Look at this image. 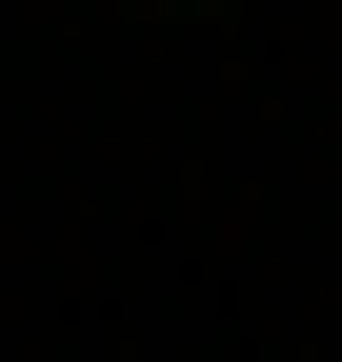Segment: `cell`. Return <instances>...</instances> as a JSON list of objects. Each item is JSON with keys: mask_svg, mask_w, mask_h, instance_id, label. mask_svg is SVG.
Returning a JSON list of instances; mask_svg holds the SVG:
<instances>
[]
</instances>
